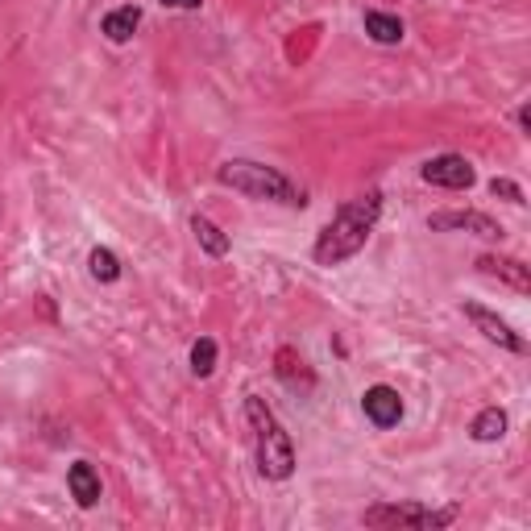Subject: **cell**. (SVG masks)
I'll list each match as a JSON object with an SVG mask.
<instances>
[{"label":"cell","mask_w":531,"mask_h":531,"mask_svg":"<svg viewBox=\"0 0 531 531\" xmlns=\"http://www.w3.org/2000/svg\"><path fill=\"white\" fill-rule=\"evenodd\" d=\"M378 216H382V191H366V195H357V200L341 204L337 216L328 220L324 233L312 245L316 266H341L353 254H361L370 233L378 229Z\"/></svg>","instance_id":"obj_1"},{"label":"cell","mask_w":531,"mask_h":531,"mask_svg":"<svg viewBox=\"0 0 531 531\" xmlns=\"http://www.w3.org/2000/svg\"><path fill=\"white\" fill-rule=\"evenodd\" d=\"M245 424L254 432L258 473L266 482H287L295 473V444H291L287 428L278 424V415L266 407V399H258V395L245 399Z\"/></svg>","instance_id":"obj_2"},{"label":"cell","mask_w":531,"mask_h":531,"mask_svg":"<svg viewBox=\"0 0 531 531\" xmlns=\"http://www.w3.org/2000/svg\"><path fill=\"white\" fill-rule=\"evenodd\" d=\"M216 183L249 195V200H270V204H287V208H303L307 204L303 191L283 171H278V166H266V162H254V158H229V162H220Z\"/></svg>","instance_id":"obj_3"},{"label":"cell","mask_w":531,"mask_h":531,"mask_svg":"<svg viewBox=\"0 0 531 531\" xmlns=\"http://www.w3.org/2000/svg\"><path fill=\"white\" fill-rule=\"evenodd\" d=\"M457 519L453 507L432 511V507H419V502H378L361 515L366 527H415V531H432V527H449Z\"/></svg>","instance_id":"obj_4"},{"label":"cell","mask_w":531,"mask_h":531,"mask_svg":"<svg viewBox=\"0 0 531 531\" xmlns=\"http://www.w3.org/2000/svg\"><path fill=\"white\" fill-rule=\"evenodd\" d=\"M461 312H465V320H469L473 328H478L486 341H494L498 349H507V353H527V341H523L519 332H515L507 320H502V316H494L490 307H482V303L465 299V303H461Z\"/></svg>","instance_id":"obj_5"},{"label":"cell","mask_w":531,"mask_h":531,"mask_svg":"<svg viewBox=\"0 0 531 531\" xmlns=\"http://www.w3.org/2000/svg\"><path fill=\"white\" fill-rule=\"evenodd\" d=\"M419 175H424V183L449 187V191H469L473 179H478L469 158H461V154H436V158H428L424 166H419Z\"/></svg>","instance_id":"obj_6"},{"label":"cell","mask_w":531,"mask_h":531,"mask_svg":"<svg viewBox=\"0 0 531 531\" xmlns=\"http://www.w3.org/2000/svg\"><path fill=\"white\" fill-rule=\"evenodd\" d=\"M428 229L432 233H473V237H486V241L502 237V225L486 212H432Z\"/></svg>","instance_id":"obj_7"},{"label":"cell","mask_w":531,"mask_h":531,"mask_svg":"<svg viewBox=\"0 0 531 531\" xmlns=\"http://www.w3.org/2000/svg\"><path fill=\"white\" fill-rule=\"evenodd\" d=\"M361 411H366V419L374 428H395L399 419H403V399H399V390L395 386H370L366 395H361Z\"/></svg>","instance_id":"obj_8"},{"label":"cell","mask_w":531,"mask_h":531,"mask_svg":"<svg viewBox=\"0 0 531 531\" xmlns=\"http://www.w3.org/2000/svg\"><path fill=\"white\" fill-rule=\"evenodd\" d=\"M478 270H482V274H490V278H498V283H507V287H511V291H519V295H527V291H531V270H527L519 258L482 254V258H478Z\"/></svg>","instance_id":"obj_9"},{"label":"cell","mask_w":531,"mask_h":531,"mask_svg":"<svg viewBox=\"0 0 531 531\" xmlns=\"http://www.w3.org/2000/svg\"><path fill=\"white\" fill-rule=\"evenodd\" d=\"M67 490H71V498L79 502L83 511H92L96 502H100V494H104V486H100V473H96L88 461H75V465L67 469Z\"/></svg>","instance_id":"obj_10"},{"label":"cell","mask_w":531,"mask_h":531,"mask_svg":"<svg viewBox=\"0 0 531 531\" xmlns=\"http://www.w3.org/2000/svg\"><path fill=\"white\" fill-rule=\"evenodd\" d=\"M137 25H142V9H137V5H121V9H113V13H104L100 34H104L108 42L125 46V42L137 34Z\"/></svg>","instance_id":"obj_11"},{"label":"cell","mask_w":531,"mask_h":531,"mask_svg":"<svg viewBox=\"0 0 531 531\" xmlns=\"http://www.w3.org/2000/svg\"><path fill=\"white\" fill-rule=\"evenodd\" d=\"M469 436L478 440V444H494V440H502V436H507V411H502V407H482L478 419L469 424Z\"/></svg>","instance_id":"obj_12"},{"label":"cell","mask_w":531,"mask_h":531,"mask_svg":"<svg viewBox=\"0 0 531 531\" xmlns=\"http://www.w3.org/2000/svg\"><path fill=\"white\" fill-rule=\"evenodd\" d=\"M366 34H370L378 46H399V42H403V21H399L395 13L370 9V13H366Z\"/></svg>","instance_id":"obj_13"},{"label":"cell","mask_w":531,"mask_h":531,"mask_svg":"<svg viewBox=\"0 0 531 531\" xmlns=\"http://www.w3.org/2000/svg\"><path fill=\"white\" fill-rule=\"evenodd\" d=\"M191 233H195V241H200V249H204L208 258H225V254H229V237L220 233L208 216L195 212V216H191Z\"/></svg>","instance_id":"obj_14"},{"label":"cell","mask_w":531,"mask_h":531,"mask_svg":"<svg viewBox=\"0 0 531 531\" xmlns=\"http://www.w3.org/2000/svg\"><path fill=\"white\" fill-rule=\"evenodd\" d=\"M88 270H92L96 283H117V278H121V258L113 254V249L96 245L92 254H88Z\"/></svg>","instance_id":"obj_15"},{"label":"cell","mask_w":531,"mask_h":531,"mask_svg":"<svg viewBox=\"0 0 531 531\" xmlns=\"http://www.w3.org/2000/svg\"><path fill=\"white\" fill-rule=\"evenodd\" d=\"M216 370V341L212 337H200L191 345V374L195 378H208Z\"/></svg>","instance_id":"obj_16"},{"label":"cell","mask_w":531,"mask_h":531,"mask_svg":"<svg viewBox=\"0 0 531 531\" xmlns=\"http://www.w3.org/2000/svg\"><path fill=\"white\" fill-rule=\"evenodd\" d=\"M490 191H494V195H502L507 204H523V187H519V183H511V179H490Z\"/></svg>","instance_id":"obj_17"},{"label":"cell","mask_w":531,"mask_h":531,"mask_svg":"<svg viewBox=\"0 0 531 531\" xmlns=\"http://www.w3.org/2000/svg\"><path fill=\"white\" fill-rule=\"evenodd\" d=\"M162 9H183V13H200L204 0H158Z\"/></svg>","instance_id":"obj_18"},{"label":"cell","mask_w":531,"mask_h":531,"mask_svg":"<svg viewBox=\"0 0 531 531\" xmlns=\"http://www.w3.org/2000/svg\"><path fill=\"white\" fill-rule=\"evenodd\" d=\"M519 129L531 133V113H527V108H519Z\"/></svg>","instance_id":"obj_19"}]
</instances>
